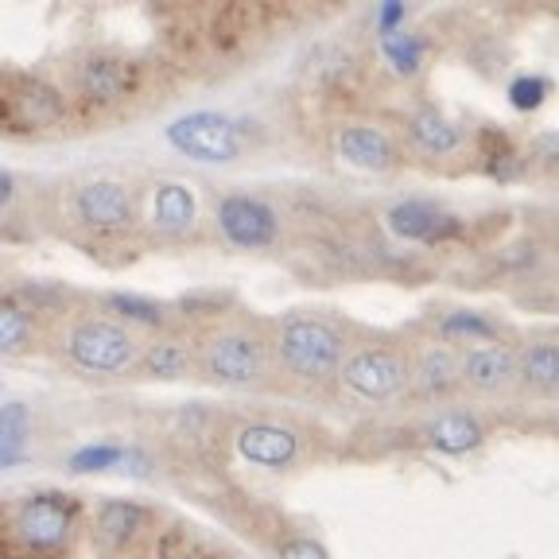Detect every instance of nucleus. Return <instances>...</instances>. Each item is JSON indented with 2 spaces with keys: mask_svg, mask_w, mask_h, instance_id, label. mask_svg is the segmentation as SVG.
Segmentation results:
<instances>
[{
  "mask_svg": "<svg viewBox=\"0 0 559 559\" xmlns=\"http://www.w3.org/2000/svg\"><path fill=\"white\" fill-rule=\"evenodd\" d=\"M70 471L74 474H105V471H124L136 474V478H148L152 459L140 447H124V443H86L70 454Z\"/></svg>",
  "mask_w": 559,
  "mask_h": 559,
  "instance_id": "6ab92c4d",
  "label": "nucleus"
},
{
  "mask_svg": "<svg viewBox=\"0 0 559 559\" xmlns=\"http://www.w3.org/2000/svg\"><path fill=\"white\" fill-rule=\"evenodd\" d=\"M105 311L114 314L117 323L124 326H144V331H164L171 323V314H167L164 304L148 296H132V292H114V296H105Z\"/></svg>",
  "mask_w": 559,
  "mask_h": 559,
  "instance_id": "393cba45",
  "label": "nucleus"
},
{
  "mask_svg": "<svg viewBox=\"0 0 559 559\" xmlns=\"http://www.w3.org/2000/svg\"><path fill=\"white\" fill-rule=\"evenodd\" d=\"M12 202H16V179H12V175L0 167V210L12 206Z\"/></svg>",
  "mask_w": 559,
  "mask_h": 559,
  "instance_id": "2f4dec72",
  "label": "nucleus"
},
{
  "mask_svg": "<svg viewBox=\"0 0 559 559\" xmlns=\"http://www.w3.org/2000/svg\"><path fill=\"white\" fill-rule=\"evenodd\" d=\"M234 451L249 466H261V471H292L299 463V454H304V436L296 428H288V424L253 419V424L237 428Z\"/></svg>",
  "mask_w": 559,
  "mask_h": 559,
  "instance_id": "6e6552de",
  "label": "nucleus"
},
{
  "mask_svg": "<svg viewBox=\"0 0 559 559\" xmlns=\"http://www.w3.org/2000/svg\"><path fill=\"white\" fill-rule=\"evenodd\" d=\"M521 389L540 396H559V338H533L516 349Z\"/></svg>",
  "mask_w": 559,
  "mask_h": 559,
  "instance_id": "aec40b11",
  "label": "nucleus"
},
{
  "mask_svg": "<svg viewBox=\"0 0 559 559\" xmlns=\"http://www.w3.org/2000/svg\"><path fill=\"white\" fill-rule=\"evenodd\" d=\"M144 524V509L132 506V501H105L97 509V533H102L105 544H124L140 533Z\"/></svg>",
  "mask_w": 559,
  "mask_h": 559,
  "instance_id": "a878e982",
  "label": "nucleus"
},
{
  "mask_svg": "<svg viewBox=\"0 0 559 559\" xmlns=\"http://www.w3.org/2000/svg\"><path fill=\"white\" fill-rule=\"evenodd\" d=\"M35 314L16 299L0 296V358H24L35 346Z\"/></svg>",
  "mask_w": 559,
  "mask_h": 559,
  "instance_id": "5701e85b",
  "label": "nucleus"
},
{
  "mask_svg": "<svg viewBox=\"0 0 559 559\" xmlns=\"http://www.w3.org/2000/svg\"><path fill=\"white\" fill-rule=\"evenodd\" d=\"M32 439V416H27L24 404H4L0 408V463H20L24 459V447Z\"/></svg>",
  "mask_w": 559,
  "mask_h": 559,
  "instance_id": "bb28decb",
  "label": "nucleus"
},
{
  "mask_svg": "<svg viewBox=\"0 0 559 559\" xmlns=\"http://www.w3.org/2000/svg\"><path fill=\"white\" fill-rule=\"evenodd\" d=\"M436 338L454 349L489 346V342H506V323L489 311H471V307H454V311L436 319Z\"/></svg>",
  "mask_w": 559,
  "mask_h": 559,
  "instance_id": "f3484780",
  "label": "nucleus"
},
{
  "mask_svg": "<svg viewBox=\"0 0 559 559\" xmlns=\"http://www.w3.org/2000/svg\"><path fill=\"white\" fill-rule=\"evenodd\" d=\"M342 389L369 404H389L412 389V354L396 342H361L342 366Z\"/></svg>",
  "mask_w": 559,
  "mask_h": 559,
  "instance_id": "20e7f679",
  "label": "nucleus"
},
{
  "mask_svg": "<svg viewBox=\"0 0 559 559\" xmlns=\"http://www.w3.org/2000/svg\"><path fill=\"white\" fill-rule=\"evenodd\" d=\"M389 234L412 245H447L463 237V218L431 199H401L384 210Z\"/></svg>",
  "mask_w": 559,
  "mask_h": 559,
  "instance_id": "0eeeda50",
  "label": "nucleus"
},
{
  "mask_svg": "<svg viewBox=\"0 0 559 559\" xmlns=\"http://www.w3.org/2000/svg\"><path fill=\"white\" fill-rule=\"evenodd\" d=\"M419 439L431 447L436 454H447V459H466V454L481 451L486 447V424H481L474 412L466 408H439L424 419L419 428Z\"/></svg>",
  "mask_w": 559,
  "mask_h": 559,
  "instance_id": "4468645a",
  "label": "nucleus"
},
{
  "mask_svg": "<svg viewBox=\"0 0 559 559\" xmlns=\"http://www.w3.org/2000/svg\"><path fill=\"white\" fill-rule=\"evenodd\" d=\"M164 136L179 156L199 159V164H234L245 152V124L218 109H194V114L175 117Z\"/></svg>",
  "mask_w": 559,
  "mask_h": 559,
  "instance_id": "39448f33",
  "label": "nucleus"
},
{
  "mask_svg": "<svg viewBox=\"0 0 559 559\" xmlns=\"http://www.w3.org/2000/svg\"><path fill=\"white\" fill-rule=\"evenodd\" d=\"M70 524H74V509L55 493H39V498H24L12 513V533L20 544L35 551H55L67 544Z\"/></svg>",
  "mask_w": 559,
  "mask_h": 559,
  "instance_id": "9d476101",
  "label": "nucleus"
},
{
  "mask_svg": "<svg viewBox=\"0 0 559 559\" xmlns=\"http://www.w3.org/2000/svg\"><path fill=\"white\" fill-rule=\"evenodd\" d=\"M381 59L389 67V74H396V79H416L419 70H424V59H428V39L419 32H408V27L389 32L381 35Z\"/></svg>",
  "mask_w": 559,
  "mask_h": 559,
  "instance_id": "4be33fe9",
  "label": "nucleus"
},
{
  "mask_svg": "<svg viewBox=\"0 0 559 559\" xmlns=\"http://www.w3.org/2000/svg\"><path fill=\"white\" fill-rule=\"evenodd\" d=\"M12 114L24 129H47L62 117V97L44 82H27L16 97H12Z\"/></svg>",
  "mask_w": 559,
  "mask_h": 559,
  "instance_id": "b1692460",
  "label": "nucleus"
},
{
  "mask_svg": "<svg viewBox=\"0 0 559 559\" xmlns=\"http://www.w3.org/2000/svg\"><path fill=\"white\" fill-rule=\"evenodd\" d=\"M463 389V349L431 342L412 354V393L424 401H451Z\"/></svg>",
  "mask_w": 559,
  "mask_h": 559,
  "instance_id": "ddd939ff",
  "label": "nucleus"
},
{
  "mask_svg": "<svg viewBox=\"0 0 559 559\" xmlns=\"http://www.w3.org/2000/svg\"><path fill=\"white\" fill-rule=\"evenodd\" d=\"M229 296H187L183 311H214V307H226Z\"/></svg>",
  "mask_w": 559,
  "mask_h": 559,
  "instance_id": "7c9ffc66",
  "label": "nucleus"
},
{
  "mask_svg": "<svg viewBox=\"0 0 559 559\" xmlns=\"http://www.w3.org/2000/svg\"><path fill=\"white\" fill-rule=\"evenodd\" d=\"M74 218L94 234H124L136 222V199L117 179H94L74 191Z\"/></svg>",
  "mask_w": 559,
  "mask_h": 559,
  "instance_id": "1a4fd4ad",
  "label": "nucleus"
},
{
  "mask_svg": "<svg viewBox=\"0 0 559 559\" xmlns=\"http://www.w3.org/2000/svg\"><path fill=\"white\" fill-rule=\"evenodd\" d=\"M276 559H331V551L319 540H311V536H296V540H288L280 548Z\"/></svg>",
  "mask_w": 559,
  "mask_h": 559,
  "instance_id": "c85d7f7f",
  "label": "nucleus"
},
{
  "mask_svg": "<svg viewBox=\"0 0 559 559\" xmlns=\"http://www.w3.org/2000/svg\"><path fill=\"white\" fill-rule=\"evenodd\" d=\"M334 152L346 167L354 171H369V175H384L393 171L401 152H396V140L381 129V124L369 121H349L334 132Z\"/></svg>",
  "mask_w": 559,
  "mask_h": 559,
  "instance_id": "f8f14e48",
  "label": "nucleus"
},
{
  "mask_svg": "<svg viewBox=\"0 0 559 559\" xmlns=\"http://www.w3.org/2000/svg\"><path fill=\"white\" fill-rule=\"evenodd\" d=\"M349 338L334 319L314 311L284 314L272 331V361H276L292 381L326 384L342 377V366L349 358Z\"/></svg>",
  "mask_w": 559,
  "mask_h": 559,
  "instance_id": "f257e3e1",
  "label": "nucleus"
},
{
  "mask_svg": "<svg viewBox=\"0 0 559 559\" xmlns=\"http://www.w3.org/2000/svg\"><path fill=\"white\" fill-rule=\"evenodd\" d=\"M548 97H551V82L544 74H516L509 82V105L521 109V114H536Z\"/></svg>",
  "mask_w": 559,
  "mask_h": 559,
  "instance_id": "cd10ccee",
  "label": "nucleus"
},
{
  "mask_svg": "<svg viewBox=\"0 0 559 559\" xmlns=\"http://www.w3.org/2000/svg\"><path fill=\"white\" fill-rule=\"evenodd\" d=\"M136 373L152 377V381H183V377L199 373V349L183 338H152L144 342V358H140Z\"/></svg>",
  "mask_w": 559,
  "mask_h": 559,
  "instance_id": "a211bd4d",
  "label": "nucleus"
},
{
  "mask_svg": "<svg viewBox=\"0 0 559 559\" xmlns=\"http://www.w3.org/2000/svg\"><path fill=\"white\" fill-rule=\"evenodd\" d=\"M59 349L70 366L86 377H124L136 373L144 358V342L136 331L109 314H79L59 334Z\"/></svg>",
  "mask_w": 559,
  "mask_h": 559,
  "instance_id": "f03ea898",
  "label": "nucleus"
},
{
  "mask_svg": "<svg viewBox=\"0 0 559 559\" xmlns=\"http://www.w3.org/2000/svg\"><path fill=\"white\" fill-rule=\"evenodd\" d=\"M272 342L253 326H222L199 346V377L218 389H257L272 373Z\"/></svg>",
  "mask_w": 559,
  "mask_h": 559,
  "instance_id": "7ed1b4c3",
  "label": "nucleus"
},
{
  "mask_svg": "<svg viewBox=\"0 0 559 559\" xmlns=\"http://www.w3.org/2000/svg\"><path fill=\"white\" fill-rule=\"evenodd\" d=\"M404 132H408V140L416 144V152L436 156V159L454 156V152L466 144L463 124L451 121V117H447L443 109H436V105H419L416 114L404 121Z\"/></svg>",
  "mask_w": 559,
  "mask_h": 559,
  "instance_id": "2eb2a0df",
  "label": "nucleus"
},
{
  "mask_svg": "<svg viewBox=\"0 0 559 559\" xmlns=\"http://www.w3.org/2000/svg\"><path fill=\"white\" fill-rule=\"evenodd\" d=\"M79 90L90 97V102H121L132 90V67L114 55H94L79 67Z\"/></svg>",
  "mask_w": 559,
  "mask_h": 559,
  "instance_id": "412c9836",
  "label": "nucleus"
},
{
  "mask_svg": "<svg viewBox=\"0 0 559 559\" xmlns=\"http://www.w3.org/2000/svg\"><path fill=\"white\" fill-rule=\"evenodd\" d=\"M148 222L156 234H167V237L191 234L194 222H199V199H194L191 187L179 183V179H164V183L152 187Z\"/></svg>",
  "mask_w": 559,
  "mask_h": 559,
  "instance_id": "dca6fc26",
  "label": "nucleus"
},
{
  "mask_svg": "<svg viewBox=\"0 0 559 559\" xmlns=\"http://www.w3.org/2000/svg\"><path fill=\"white\" fill-rule=\"evenodd\" d=\"M521 384L516 349L509 342L463 349V389L474 396H506Z\"/></svg>",
  "mask_w": 559,
  "mask_h": 559,
  "instance_id": "9b49d317",
  "label": "nucleus"
},
{
  "mask_svg": "<svg viewBox=\"0 0 559 559\" xmlns=\"http://www.w3.org/2000/svg\"><path fill=\"white\" fill-rule=\"evenodd\" d=\"M404 16H408V9H404V4H381V9H377V32H381V35L401 32Z\"/></svg>",
  "mask_w": 559,
  "mask_h": 559,
  "instance_id": "c756f323",
  "label": "nucleus"
},
{
  "mask_svg": "<svg viewBox=\"0 0 559 559\" xmlns=\"http://www.w3.org/2000/svg\"><path fill=\"white\" fill-rule=\"evenodd\" d=\"M214 226H218L222 241L241 253H264L284 237V218L269 199L249 191H229L214 206Z\"/></svg>",
  "mask_w": 559,
  "mask_h": 559,
  "instance_id": "423d86ee",
  "label": "nucleus"
}]
</instances>
